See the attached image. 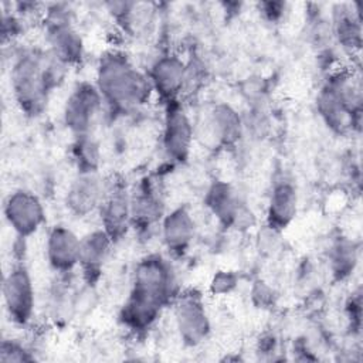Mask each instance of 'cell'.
Here are the masks:
<instances>
[{"label": "cell", "instance_id": "obj_23", "mask_svg": "<svg viewBox=\"0 0 363 363\" xmlns=\"http://www.w3.org/2000/svg\"><path fill=\"white\" fill-rule=\"evenodd\" d=\"M72 157L78 173H98L101 155L99 146L92 135L75 136L72 143Z\"/></svg>", "mask_w": 363, "mask_h": 363}, {"label": "cell", "instance_id": "obj_10", "mask_svg": "<svg viewBox=\"0 0 363 363\" xmlns=\"http://www.w3.org/2000/svg\"><path fill=\"white\" fill-rule=\"evenodd\" d=\"M3 214L17 238L26 240L35 234L45 221V208L40 197L24 189L11 191L3 204Z\"/></svg>", "mask_w": 363, "mask_h": 363}, {"label": "cell", "instance_id": "obj_26", "mask_svg": "<svg viewBox=\"0 0 363 363\" xmlns=\"http://www.w3.org/2000/svg\"><path fill=\"white\" fill-rule=\"evenodd\" d=\"M252 301L258 308H267L274 303V291L262 281H257L252 286Z\"/></svg>", "mask_w": 363, "mask_h": 363}, {"label": "cell", "instance_id": "obj_5", "mask_svg": "<svg viewBox=\"0 0 363 363\" xmlns=\"http://www.w3.org/2000/svg\"><path fill=\"white\" fill-rule=\"evenodd\" d=\"M48 51L67 67L77 65L84 58V41L77 31L72 11L65 4L51 6L44 17Z\"/></svg>", "mask_w": 363, "mask_h": 363}, {"label": "cell", "instance_id": "obj_11", "mask_svg": "<svg viewBox=\"0 0 363 363\" xmlns=\"http://www.w3.org/2000/svg\"><path fill=\"white\" fill-rule=\"evenodd\" d=\"M101 227L111 235L113 242L119 241L132 228L130 191L121 180L105 183V193L98 208Z\"/></svg>", "mask_w": 363, "mask_h": 363}, {"label": "cell", "instance_id": "obj_17", "mask_svg": "<svg viewBox=\"0 0 363 363\" xmlns=\"http://www.w3.org/2000/svg\"><path fill=\"white\" fill-rule=\"evenodd\" d=\"M206 123V136L218 147H233L242 136L244 121L228 104H217L210 111Z\"/></svg>", "mask_w": 363, "mask_h": 363}, {"label": "cell", "instance_id": "obj_6", "mask_svg": "<svg viewBox=\"0 0 363 363\" xmlns=\"http://www.w3.org/2000/svg\"><path fill=\"white\" fill-rule=\"evenodd\" d=\"M172 305L176 329L182 342L190 347L203 343L211 326L201 292L191 288L179 291Z\"/></svg>", "mask_w": 363, "mask_h": 363}, {"label": "cell", "instance_id": "obj_4", "mask_svg": "<svg viewBox=\"0 0 363 363\" xmlns=\"http://www.w3.org/2000/svg\"><path fill=\"white\" fill-rule=\"evenodd\" d=\"M316 109L330 130L336 133L359 130L362 122L359 77L349 69L333 72L316 95Z\"/></svg>", "mask_w": 363, "mask_h": 363}, {"label": "cell", "instance_id": "obj_2", "mask_svg": "<svg viewBox=\"0 0 363 363\" xmlns=\"http://www.w3.org/2000/svg\"><path fill=\"white\" fill-rule=\"evenodd\" d=\"M68 68L48 50L18 52L10 69V84L20 111L30 118L40 116L51 92L62 84Z\"/></svg>", "mask_w": 363, "mask_h": 363}, {"label": "cell", "instance_id": "obj_25", "mask_svg": "<svg viewBox=\"0 0 363 363\" xmlns=\"http://www.w3.org/2000/svg\"><path fill=\"white\" fill-rule=\"evenodd\" d=\"M237 282L238 278L233 271H218L210 282V291L214 295H225L237 286Z\"/></svg>", "mask_w": 363, "mask_h": 363}, {"label": "cell", "instance_id": "obj_12", "mask_svg": "<svg viewBox=\"0 0 363 363\" xmlns=\"http://www.w3.org/2000/svg\"><path fill=\"white\" fill-rule=\"evenodd\" d=\"M132 228L149 233L160 224L164 216V203L159 184L153 177L142 179L130 193Z\"/></svg>", "mask_w": 363, "mask_h": 363}, {"label": "cell", "instance_id": "obj_18", "mask_svg": "<svg viewBox=\"0 0 363 363\" xmlns=\"http://www.w3.org/2000/svg\"><path fill=\"white\" fill-rule=\"evenodd\" d=\"M105 182L98 173H77L65 196L67 208L77 217H85L99 208Z\"/></svg>", "mask_w": 363, "mask_h": 363}, {"label": "cell", "instance_id": "obj_19", "mask_svg": "<svg viewBox=\"0 0 363 363\" xmlns=\"http://www.w3.org/2000/svg\"><path fill=\"white\" fill-rule=\"evenodd\" d=\"M298 191L288 180L275 182L267 206V228L275 233L284 231L296 217Z\"/></svg>", "mask_w": 363, "mask_h": 363}, {"label": "cell", "instance_id": "obj_14", "mask_svg": "<svg viewBox=\"0 0 363 363\" xmlns=\"http://www.w3.org/2000/svg\"><path fill=\"white\" fill-rule=\"evenodd\" d=\"M81 238L67 225L57 224L50 228L45 242V257L50 267L60 275L69 274L78 267Z\"/></svg>", "mask_w": 363, "mask_h": 363}, {"label": "cell", "instance_id": "obj_22", "mask_svg": "<svg viewBox=\"0 0 363 363\" xmlns=\"http://www.w3.org/2000/svg\"><path fill=\"white\" fill-rule=\"evenodd\" d=\"M359 259V247L357 244L346 237H339L330 251H329V262H330V271L337 281H343L349 278Z\"/></svg>", "mask_w": 363, "mask_h": 363}, {"label": "cell", "instance_id": "obj_16", "mask_svg": "<svg viewBox=\"0 0 363 363\" xmlns=\"http://www.w3.org/2000/svg\"><path fill=\"white\" fill-rule=\"evenodd\" d=\"M113 244V240L102 227L81 237L78 267L88 285H94L99 279Z\"/></svg>", "mask_w": 363, "mask_h": 363}, {"label": "cell", "instance_id": "obj_3", "mask_svg": "<svg viewBox=\"0 0 363 363\" xmlns=\"http://www.w3.org/2000/svg\"><path fill=\"white\" fill-rule=\"evenodd\" d=\"M94 84L111 113H129L149 102L153 94L147 74L118 50L101 55Z\"/></svg>", "mask_w": 363, "mask_h": 363}, {"label": "cell", "instance_id": "obj_27", "mask_svg": "<svg viewBox=\"0 0 363 363\" xmlns=\"http://www.w3.org/2000/svg\"><path fill=\"white\" fill-rule=\"evenodd\" d=\"M261 13L269 21H278L285 11V3L282 1H264L259 3Z\"/></svg>", "mask_w": 363, "mask_h": 363}, {"label": "cell", "instance_id": "obj_9", "mask_svg": "<svg viewBox=\"0 0 363 363\" xmlns=\"http://www.w3.org/2000/svg\"><path fill=\"white\" fill-rule=\"evenodd\" d=\"M1 295L10 320L18 326L31 322L35 309V291L31 275L23 264L13 265L3 278Z\"/></svg>", "mask_w": 363, "mask_h": 363}, {"label": "cell", "instance_id": "obj_8", "mask_svg": "<svg viewBox=\"0 0 363 363\" xmlns=\"http://www.w3.org/2000/svg\"><path fill=\"white\" fill-rule=\"evenodd\" d=\"M102 108L104 101L95 84L81 81L72 88L65 101L62 111L64 125L74 136L91 135Z\"/></svg>", "mask_w": 363, "mask_h": 363}, {"label": "cell", "instance_id": "obj_24", "mask_svg": "<svg viewBox=\"0 0 363 363\" xmlns=\"http://www.w3.org/2000/svg\"><path fill=\"white\" fill-rule=\"evenodd\" d=\"M34 356L20 342L14 339H3L0 343V362H31Z\"/></svg>", "mask_w": 363, "mask_h": 363}, {"label": "cell", "instance_id": "obj_15", "mask_svg": "<svg viewBox=\"0 0 363 363\" xmlns=\"http://www.w3.org/2000/svg\"><path fill=\"white\" fill-rule=\"evenodd\" d=\"M160 235L166 250L173 257H183L196 237V221L186 206L164 213L160 221Z\"/></svg>", "mask_w": 363, "mask_h": 363}, {"label": "cell", "instance_id": "obj_1", "mask_svg": "<svg viewBox=\"0 0 363 363\" xmlns=\"http://www.w3.org/2000/svg\"><path fill=\"white\" fill-rule=\"evenodd\" d=\"M179 294L174 269L167 258L149 254L135 267L130 291L119 311L121 323L133 333L153 328L163 309L173 303Z\"/></svg>", "mask_w": 363, "mask_h": 363}, {"label": "cell", "instance_id": "obj_20", "mask_svg": "<svg viewBox=\"0 0 363 363\" xmlns=\"http://www.w3.org/2000/svg\"><path fill=\"white\" fill-rule=\"evenodd\" d=\"M204 204L221 225L233 228L234 221L245 203L238 197L231 184L223 180H216L206 191Z\"/></svg>", "mask_w": 363, "mask_h": 363}, {"label": "cell", "instance_id": "obj_7", "mask_svg": "<svg viewBox=\"0 0 363 363\" xmlns=\"http://www.w3.org/2000/svg\"><path fill=\"white\" fill-rule=\"evenodd\" d=\"M164 105L163 128H162V149L169 162L173 164L184 163L189 159L193 140L194 125L190 121L180 99Z\"/></svg>", "mask_w": 363, "mask_h": 363}, {"label": "cell", "instance_id": "obj_21", "mask_svg": "<svg viewBox=\"0 0 363 363\" xmlns=\"http://www.w3.org/2000/svg\"><path fill=\"white\" fill-rule=\"evenodd\" d=\"M332 34L349 52L359 51L362 45L360 17L352 4H336L332 18Z\"/></svg>", "mask_w": 363, "mask_h": 363}, {"label": "cell", "instance_id": "obj_13", "mask_svg": "<svg viewBox=\"0 0 363 363\" xmlns=\"http://www.w3.org/2000/svg\"><path fill=\"white\" fill-rule=\"evenodd\" d=\"M184 75L186 61L173 52L157 57L147 71L153 94L163 104L177 101L184 92Z\"/></svg>", "mask_w": 363, "mask_h": 363}]
</instances>
